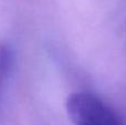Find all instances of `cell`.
<instances>
[{"instance_id": "6da1fadb", "label": "cell", "mask_w": 126, "mask_h": 125, "mask_svg": "<svg viewBox=\"0 0 126 125\" xmlns=\"http://www.w3.org/2000/svg\"><path fill=\"white\" fill-rule=\"evenodd\" d=\"M65 111L73 125H126L111 105L91 92L71 93Z\"/></svg>"}, {"instance_id": "7a4b0ae2", "label": "cell", "mask_w": 126, "mask_h": 125, "mask_svg": "<svg viewBox=\"0 0 126 125\" xmlns=\"http://www.w3.org/2000/svg\"><path fill=\"white\" fill-rule=\"evenodd\" d=\"M12 65V55L9 49L6 47H0V105L4 92L7 80L9 78Z\"/></svg>"}]
</instances>
